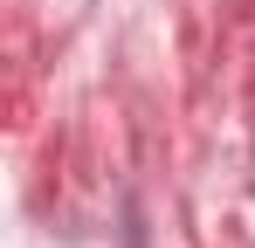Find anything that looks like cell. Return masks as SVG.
I'll return each instance as SVG.
<instances>
[]
</instances>
